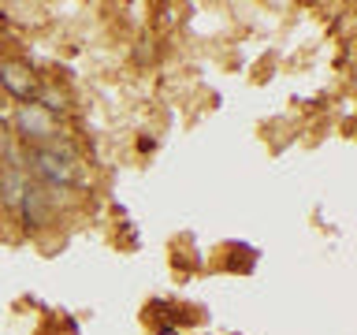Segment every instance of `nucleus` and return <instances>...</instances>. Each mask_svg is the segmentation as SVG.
<instances>
[{"mask_svg":"<svg viewBox=\"0 0 357 335\" xmlns=\"http://www.w3.org/2000/svg\"><path fill=\"white\" fill-rule=\"evenodd\" d=\"M11 138L22 149H41V145L63 142V127L56 116H49L45 108H38L30 100V105H15V112H11Z\"/></svg>","mask_w":357,"mask_h":335,"instance_id":"f03ea898","label":"nucleus"},{"mask_svg":"<svg viewBox=\"0 0 357 335\" xmlns=\"http://www.w3.org/2000/svg\"><path fill=\"white\" fill-rule=\"evenodd\" d=\"M26 186H30V175L22 172V149H15L4 164H0V209L15 216V209H19L22 194H26Z\"/></svg>","mask_w":357,"mask_h":335,"instance_id":"39448f33","label":"nucleus"},{"mask_svg":"<svg viewBox=\"0 0 357 335\" xmlns=\"http://www.w3.org/2000/svg\"><path fill=\"white\" fill-rule=\"evenodd\" d=\"M0 49H4V30H0Z\"/></svg>","mask_w":357,"mask_h":335,"instance_id":"6e6552de","label":"nucleus"},{"mask_svg":"<svg viewBox=\"0 0 357 335\" xmlns=\"http://www.w3.org/2000/svg\"><path fill=\"white\" fill-rule=\"evenodd\" d=\"M11 153H15V149H11V134H8L4 123H0V161H8Z\"/></svg>","mask_w":357,"mask_h":335,"instance_id":"0eeeda50","label":"nucleus"},{"mask_svg":"<svg viewBox=\"0 0 357 335\" xmlns=\"http://www.w3.org/2000/svg\"><path fill=\"white\" fill-rule=\"evenodd\" d=\"M33 105L45 108V112H49V116H56V119H63V116H71V112H75V97H71V89H67V86L52 82V78H41Z\"/></svg>","mask_w":357,"mask_h":335,"instance_id":"423d86ee","label":"nucleus"},{"mask_svg":"<svg viewBox=\"0 0 357 335\" xmlns=\"http://www.w3.org/2000/svg\"><path fill=\"white\" fill-rule=\"evenodd\" d=\"M38 86H41V75L33 71L26 60H19V56H0V89L19 100V105H30L33 97H38Z\"/></svg>","mask_w":357,"mask_h":335,"instance_id":"20e7f679","label":"nucleus"},{"mask_svg":"<svg viewBox=\"0 0 357 335\" xmlns=\"http://www.w3.org/2000/svg\"><path fill=\"white\" fill-rule=\"evenodd\" d=\"M22 172L30 175V183L56 190V194H67V190L78 186V153L67 142L41 145V149H22Z\"/></svg>","mask_w":357,"mask_h":335,"instance_id":"f257e3e1","label":"nucleus"},{"mask_svg":"<svg viewBox=\"0 0 357 335\" xmlns=\"http://www.w3.org/2000/svg\"><path fill=\"white\" fill-rule=\"evenodd\" d=\"M56 205H60V194H56V190H45L38 183H30L22 201H19V209H15V220L22 223V231H30V234L49 231L56 223Z\"/></svg>","mask_w":357,"mask_h":335,"instance_id":"7ed1b4c3","label":"nucleus"}]
</instances>
